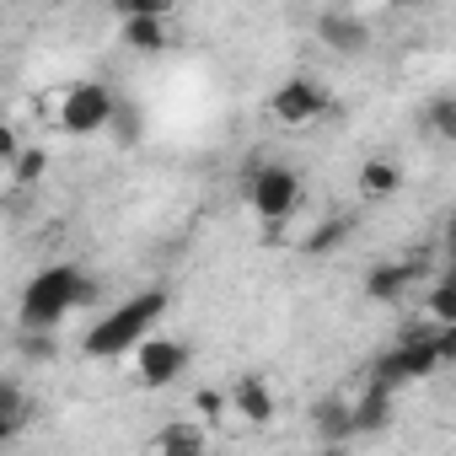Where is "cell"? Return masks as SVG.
<instances>
[{
    "label": "cell",
    "instance_id": "6da1fadb",
    "mask_svg": "<svg viewBox=\"0 0 456 456\" xmlns=\"http://www.w3.org/2000/svg\"><path fill=\"white\" fill-rule=\"evenodd\" d=\"M451 360H456V328L413 322V328H403V333H397L376 360H370V376H365V381H376L381 392H392V397H397L403 387L440 376Z\"/></svg>",
    "mask_w": 456,
    "mask_h": 456
},
{
    "label": "cell",
    "instance_id": "7a4b0ae2",
    "mask_svg": "<svg viewBox=\"0 0 456 456\" xmlns=\"http://www.w3.org/2000/svg\"><path fill=\"white\" fill-rule=\"evenodd\" d=\"M97 296L102 290H97V280L81 264H49V269H38L22 285L17 322H22V333H54L70 312H86Z\"/></svg>",
    "mask_w": 456,
    "mask_h": 456
},
{
    "label": "cell",
    "instance_id": "3957f363",
    "mask_svg": "<svg viewBox=\"0 0 456 456\" xmlns=\"http://www.w3.org/2000/svg\"><path fill=\"white\" fill-rule=\"evenodd\" d=\"M161 317H167V290H140L129 301H113L81 338V349L92 360H124L134 354L151 333H161Z\"/></svg>",
    "mask_w": 456,
    "mask_h": 456
},
{
    "label": "cell",
    "instance_id": "277c9868",
    "mask_svg": "<svg viewBox=\"0 0 456 456\" xmlns=\"http://www.w3.org/2000/svg\"><path fill=\"white\" fill-rule=\"evenodd\" d=\"M242 199H248V209L269 225V232H280V225L296 220V209L306 199V183H301V172L290 161H253L248 183H242Z\"/></svg>",
    "mask_w": 456,
    "mask_h": 456
},
{
    "label": "cell",
    "instance_id": "5b68a950",
    "mask_svg": "<svg viewBox=\"0 0 456 456\" xmlns=\"http://www.w3.org/2000/svg\"><path fill=\"white\" fill-rule=\"evenodd\" d=\"M113 102H118V97H113L102 81H70V86H60V102H54V124H60V134H76V140L108 134Z\"/></svg>",
    "mask_w": 456,
    "mask_h": 456
},
{
    "label": "cell",
    "instance_id": "8992f818",
    "mask_svg": "<svg viewBox=\"0 0 456 456\" xmlns=\"http://www.w3.org/2000/svg\"><path fill=\"white\" fill-rule=\"evenodd\" d=\"M429 269H435V253H429V248L381 258V264H370V274H365V301H376V306H403V301L429 280Z\"/></svg>",
    "mask_w": 456,
    "mask_h": 456
},
{
    "label": "cell",
    "instance_id": "52a82bcc",
    "mask_svg": "<svg viewBox=\"0 0 456 456\" xmlns=\"http://www.w3.org/2000/svg\"><path fill=\"white\" fill-rule=\"evenodd\" d=\"M333 108H338V102H333V86H328L322 76H290V81L274 86V97H269V113H274L285 129H312V124H322Z\"/></svg>",
    "mask_w": 456,
    "mask_h": 456
},
{
    "label": "cell",
    "instance_id": "ba28073f",
    "mask_svg": "<svg viewBox=\"0 0 456 456\" xmlns=\"http://www.w3.org/2000/svg\"><path fill=\"white\" fill-rule=\"evenodd\" d=\"M188 370V349H183V338H167V333H151L140 349H134V381L140 387H172L177 376Z\"/></svg>",
    "mask_w": 456,
    "mask_h": 456
},
{
    "label": "cell",
    "instance_id": "9c48e42d",
    "mask_svg": "<svg viewBox=\"0 0 456 456\" xmlns=\"http://www.w3.org/2000/svg\"><path fill=\"white\" fill-rule=\"evenodd\" d=\"M317 38L333 49V54H365L370 49V22L360 17V12H322L317 17Z\"/></svg>",
    "mask_w": 456,
    "mask_h": 456
},
{
    "label": "cell",
    "instance_id": "30bf717a",
    "mask_svg": "<svg viewBox=\"0 0 456 456\" xmlns=\"http://www.w3.org/2000/svg\"><path fill=\"white\" fill-rule=\"evenodd\" d=\"M392 413H397V397L381 392L376 381H365V387L349 397V429H354V435H387V429H392Z\"/></svg>",
    "mask_w": 456,
    "mask_h": 456
},
{
    "label": "cell",
    "instance_id": "8fae6325",
    "mask_svg": "<svg viewBox=\"0 0 456 456\" xmlns=\"http://www.w3.org/2000/svg\"><path fill=\"white\" fill-rule=\"evenodd\" d=\"M225 403H232V413H237L242 424H253V429L274 424V408H280V403H274V387H269L264 376H237Z\"/></svg>",
    "mask_w": 456,
    "mask_h": 456
},
{
    "label": "cell",
    "instance_id": "7c38bea8",
    "mask_svg": "<svg viewBox=\"0 0 456 456\" xmlns=\"http://www.w3.org/2000/svg\"><path fill=\"white\" fill-rule=\"evenodd\" d=\"M118 44L140 60H156L172 49V17H118Z\"/></svg>",
    "mask_w": 456,
    "mask_h": 456
},
{
    "label": "cell",
    "instance_id": "4fadbf2b",
    "mask_svg": "<svg viewBox=\"0 0 456 456\" xmlns=\"http://www.w3.org/2000/svg\"><path fill=\"white\" fill-rule=\"evenodd\" d=\"M151 456H209V429L199 419H172L156 429Z\"/></svg>",
    "mask_w": 456,
    "mask_h": 456
},
{
    "label": "cell",
    "instance_id": "5bb4252c",
    "mask_svg": "<svg viewBox=\"0 0 456 456\" xmlns=\"http://www.w3.org/2000/svg\"><path fill=\"white\" fill-rule=\"evenodd\" d=\"M28 419H33V397H28V387H22L17 376H0V451H6V445L28 429Z\"/></svg>",
    "mask_w": 456,
    "mask_h": 456
},
{
    "label": "cell",
    "instance_id": "9a60e30c",
    "mask_svg": "<svg viewBox=\"0 0 456 456\" xmlns=\"http://www.w3.org/2000/svg\"><path fill=\"white\" fill-rule=\"evenodd\" d=\"M360 199H370V204H381V199H392V193H403V167L392 161V156H365L360 161Z\"/></svg>",
    "mask_w": 456,
    "mask_h": 456
},
{
    "label": "cell",
    "instance_id": "2e32d148",
    "mask_svg": "<svg viewBox=\"0 0 456 456\" xmlns=\"http://www.w3.org/2000/svg\"><path fill=\"white\" fill-rule=\"evenodd\" d=\"M312 429H317L322 445H344V440H354V429H349V397H322V403L312 408Z\"/></svg>",
    "mask_w": 456,
    "mask_h": 456
},
{
    "label": "cell",
    "instance_id": "e0dca14e",
    "mask_svg": "<svg viewBox=\"0 0 456 456\" xmlns=\"http://www.w3.org/2000/svg\"><path fill=\"white\" fill-rule=\"evenodd\" d=\"M108 134L118 140V145H140V134H145V113L134 108V102H113V118H108Z\"/></svg>",
    "mask_w": 456,
    "mask_h": 456
},
{
    "label": "cell",
    "instance_id": "ac0fdd59",
    "mask_svg": "<svg viewBox=\"0 0 456 456\" xmlns=\"http://www.w3.org/2000/svg\"><path fill=\"white\" fill-rule=\"evenodd\" d=\"M424 322H435V328H456V285L451 280H435L429 285V296H424Z\"/></svg>",
    "mask_w": 456,
    "mask_h": 456
},
{
    "label": "cell",
    "instance_id": "d6986e66",
    "mask_svg": "<svg viewBox=\"0 0 456 456\" xmlns=\"http://www.w3.org/2000/svg\"><path fill=\"white\" fill-rule=\"evenodd\" d=\"M424 129H429V140H456V97L451 92H440L424 108Z\"/></svg>",
    "mask_w": 456,
    "mask_h": 456
},
{
    "label": "cell",
    "instance_id": "ffe728a7",
    "mask_svg": "<svg viewBox=\"0 0 456 456\" xmlns=\"http://www.w3.org/2000/svg\"><path fill=\"white\" fill-rule=\"evenodd\" d=\"M344 237H349V215H333V220H322L317 232L306 237V253H312V258H317V253H333Z\"/></svg>",
    "mask_w": 456,
    "mask_h": 456
},
{
    "label": "cell",
    "instance_id": "44dd1931",
    "mask_svg": "<svg viewBox=\"0 0 456 456\" xmlns=\"http://www.w3.org/2000/svg\"><path fill=\"white\" fill-rule=\"evenodd\" d=\"M44 172H49V156H44L38 145H22V156L12 161V177H17V183H38Z\"/></svg>",
    "mask_w": 456,
    "mask_h": 456
},
{
    "label": "cell",
    "instance_id": "7402d4cb",
    "mask_svg": "<svg viewBox=\"0 0 456 456\" xmlns=\"http://www.w3.org/2000/svg\"><path fill=\"white\" fill-rule=\"evenodd\" d=\"M113 12H118V17H172L167 0H118Z\"/></svg>",
    "mask_w": 456,
    "mask_h": 456
},
{
    "label": "cell",
    "instance_id": "603a6c76",
    "mask_svg": "<svg viewBox=\"0 0 456 456\" xmlns=\"http://www.w3.org/2000/svg\"><path fill=\"white\" fill-rule=\"evenodd\" d=\"M22 145H28V140H22V134L6 124V118H0V167H12V161L22 156Z\"/></svg>",
    "mask_w": 456,
    "mask_h": 456
},
{
    "label": "cell",
    "instance_id": "cb8c5ba5",
    "mask_svg": "<svg viewBox=\"0 0 456 456\" xmlns=\"http://www.w3.org/2000/svg\"><path fill=\"white\" fill-rule=\"evenodd\" d=\"M317 456H349L344 445H317Z\"/></svg>",
    "mask_w": 456,
    "mask_h": 456
}]
</instances>
